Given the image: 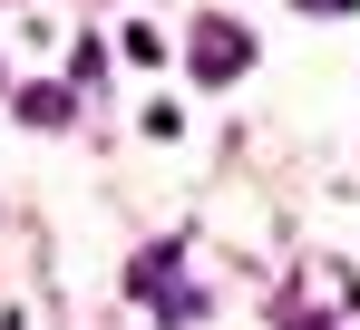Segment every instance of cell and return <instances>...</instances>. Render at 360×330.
<instances>
[{
    "instance_id": "52a82bcc",
    "label": "cell",
    "mask_w": 360,
    "mask_h": 330,
    "mask_svg": "<svg viewBox=\"0 0 360 330\" xmlns=\"http://www.w3.org/2000/svg\"><path fill=\"white\" fill-rule=\"evenodd\" d=\"M0 330H20V321H0Z\"/></svg>"
},
{
    "instance_id": "277c9868",
    "label": "cell",
    "mask_w": 360,
    "mask_h": 330,
    "mask_svg": "<svg viewBox=\"0 0 360 330\" xmlns=\"http://www.w3.org/2000/svg\"><path fill=\"white\" fill-rule=\"evenodd\" d=\"M127 58H136V68H156V58H166V39H156V29H146V20H127V39H117Z\"/></svg>"
},
{
    "instance_id": "3957f363",
    "label": "cell",
    "mask_w": 360,
    "mask_h": 330,
    "mask_svg": "<svg viewBox=\"0 0 360 330\" xmlns=\"http://www.w3.org/2000/svg\"><path fill=\"white\" fill-rule=\"evenodd\" d=\"M20 117L30 126H68V88H20Z\"/></svg>"
},
{
    "instance_id": "6da1fadb",
    "label": "cell",
    "mask_w": 360,
    "mask_h": 330,
    "mask_svg": "<svg viewBox=\"0 0 360 330\" xmlns=\"http://www.w3.org/2000/svg\"><path fill=\"white\" fill-rule=\"evenodd\" d=\"M243 58H253V29H243V20H195V78H205V88L243 78Z\"/></svg>"
},
{
    "instance_id": "7a4b0ae2",
    "label": "cell",
    "mask_w": 360,
    "mask_h": 330,
    "mask_svg": "<svg viewBox=\"0 0 360 330\" xmlns=\"http://www.w3.org/2000/svg\"><path fill=\"white\" fill-rule=\"evenodd\" d=\"M136 291L156 301V321H195V311H205L195 291H176V253H146V263H136Z\"/></svg>"
},
{
    "instance_id": "5b68a950",
    "label": "cell",
    "mask_w": 360,
    "mask_h": 330,
    "mask_svg": "<svg viewBox=\"0 0 360 330\" xmlns=\"http://www.w3.org/2000/svg\"><path fill=\"white\" fill-rule=\"evenodd\" d=\"M283 330H321V321H311V311H302V321H283Z\"/></svg>"
},
{
    "instance_id": "8992f818",
    "label": "cell",
    "mask_w": 360,
    "mask_h": 330,
    "mask_svg": "<svg viewBox=\"0 0 360 330\" xmlns=\"http://www.w3.org/2000/svg\"><path fill=\"white\" fill-rule=\"evenodd\" d=\"M311 10H351V0H311Z\"/></svg>"
}]
</instances>
